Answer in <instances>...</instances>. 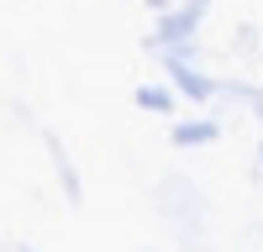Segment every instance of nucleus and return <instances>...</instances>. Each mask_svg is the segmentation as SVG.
Returning <instances> with one entry per match:
<instances>
[{
    "label": "nucleus",
    "instance_id": "f257e3e1",
    "mask_svg": "<svg viewBox=\"0 0 263 252\" xmlns=\"http://www.w3.org/2000/svg\"><path fill=\"white\" fill-rule=\"evenodd\" d=\"M221 132H216V121H179L174 126V142L179 147H200V142H216Z\"/></svg>",
    "mask_w": 263,
    "mask_h": 252
},
{
    "label": "nucleus",
    "instance_id": "f03ea898",
    "mask_svg": "<svg viewBox=\"0 0 263 252\" xmlns=\"http://www.w3.org/2000/svg\"><path fill=\"white\" fill-rule=\"evenodd\" d=\"M168 74H174V84H179L184 95H195V100H205V95H211V79H200V74H190V69H184L179 58L168 63Z\"/></svg>",
    "mask_w": 263,
    "mask_h": 252
},
{
    "label": "nucleus",
    "instance_id": "7ed1b4c3",
    "mask_svg": "<svg viewBox=\"0 0 263 252\" xmlns=\"http://www.w3.org/2000/svg\"><path fill=\"white\" fill-rule=\"evenodd\" d=\"M137 105H142V111H174V95L158 90V84H142V90H137Z\"/></svg>",
    "mask_w": 263,
    "mask_h": 252
},
{
    "label": "nucleus",
    "instance_id": "20e7f679",
    "mask_svg": "<svg viewBox=\"0 0 263 252\" xmlns=\"http://www.w3.org/2000/svg\"><path fill=\"white\" fill-rule=\"evenodd\" d=\"M147 6H153V11H168V6H174V0H147Z\"/></svg>",
    "mask_w": 263,
    "mask_h": 252
},
{
    "label": "nucleus",
    "instance_id": "39448f33",
    "mask_svg": "<svg viewBox=\"0 0 263 252\" xmlns=\"http://www.w3.org/2000/svg\"><path fill=\"white\" fill-rule=\"evenodd\" d=\"M258 116H263V100H258Z\"/></svg>",
    "mask_w": 263,
    "mask_h": 252
}]
</instances>
